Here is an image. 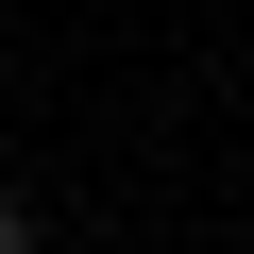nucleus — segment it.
Segmentation results:
<instances>
[{
	"instance_id": "nucleus-1",
	"label": "nucleus",
	"mask_w": 254,
	"mask_h": 254,
	"mask_svg": "<svg viewBox=\"0 0 254 254\" xmlns=\"http://www.w3.org/2000/svg\"><path fill=\"white\" fill-rule=\"evenodd\" d=\"M0 254H34V203H0Z\"/></svg>"
}]
</instances>
